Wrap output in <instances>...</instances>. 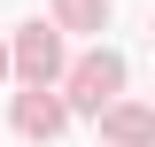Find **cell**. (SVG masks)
<instances>
[{"mask_svg": "<svg viewBox=\"0 0 155 147\" xmlns=\"http://www.w3.org/2000/svg\"><path fill=\"white\" fill-rule=\"evenodd\" d=\"M116 85H124V62H116V54H85V62L70 70V101L93 109V116L116 109Z\"/></svg>", "mask_w": 155, "mask_h": 147, "instance_id": "obj_1", "label": "cell"}, {"mask_svg": "<svg viewBox=\"0 0 155 147\" xmlns=\"http://www.w3.org/2000/svg\"><path fill=\"white\" fill-rule=\"evenodd\" d=\"M16 70L31 77V93H39V77L62 70V39L47 31V23H23V39H16Z\"/></svg>", "mask_w": 155, "mask_h": 147, "instance_id": "obj_2", "label": "cell"}, {"mask_svg": "<svg viewBox=\"0 0 155 147\" xmlns=\"http://www.w3.org/2000/svg\"><path fill=\"white\" fill-rule=\"evenodd\" d=\"M16 132H23V139H54V132H62V101L23 93V101H16Z\"/></svg>", "mask_w": 155, "mask_h": 147, "instance_id": "obj_3", "label": "cell"}, {"mask_svg": "<svg viewBox=\"0 0 155 147\" xmlns=\"http://www.w3.org/2000/svg\"><path fill=\"white\" fill-rule=\"evenodd\" d=\"M101 124H109V139H124V147H147V139H155V116H147V109H109Z\"/></svg>", "mask_w": 155, "mask_h": 147, "instance_id": "obj_4", "label": "cell"}, {"mask_svg": "<svg viewBox=\"0 0 155 147\" xmlns=\"http://www.w3.org/2000/svg\"><path fill=\"white\" fill-rule=\"evenodd\" d=\"M62 23H78V31H101V23H109V0H62Z\"/></svg>", "mask_w": 155, "mask_h": 147, "instance_id": "obj_5", "label": "cell"}, {"mask_svg": "<svg viewBox=\"0 0 155 147\" xmlns=\"http://www.w3.org/2000/svg\"><path fill=\"white\" fill-rule=\"evenodd\" d=\"M0 70H8V54H0Z\"/></svg>", "mask_w": 155, "mask_h": 147, "instance_id": "obj_6", "label": "cell"}]
</instances>
